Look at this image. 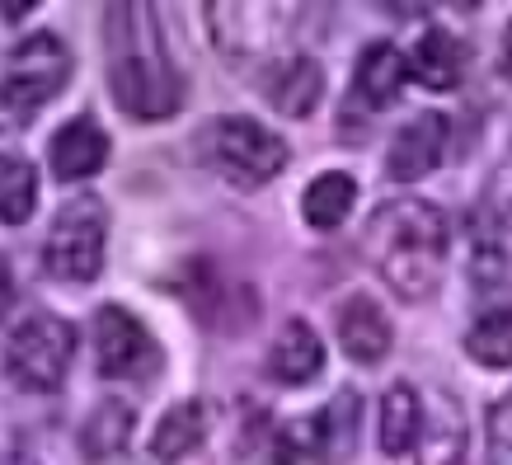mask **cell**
Here are the masks:
<instances>
[{
    "instance_id": "obj_1",
    "label": "cell",
    "mask_w": 512,
    "mask_h": 465,
    "mask_svg": "<svg viewBox=\"0 0 512 465\" xmlns=\"http://www.w3.org/2000/svg\"><path fill=\"white\" fill-rule=\"evenodd\" d=\"M104 47H109V90L127 118L160 123L184 109V80L165 52L156 5H109Z\"/></svg>"
},
{
    "instance_id": "obj_2",
    "label": "cell",
    "mask_w": 512,
    "mask_h": 465,
    "mask_svg": "<svg viewBox=\"0 0 512 465\" xmlns=\"http://www.w3.org/2000/svg\"><path fill=\"white\" fill-rule=\"evenodd\" d=\"M367 259L395 296L428 301L447 264V217L423 198L381 202L367 221Z\"/></svg>"
},
{
    "instance_id": "obj_3",
    "label": "cell",
    "mask_w": 512,
    "mask_h": 465,
    "mask_svg": "<svg viewBox=\"0 0 512 465\" xmlns=\"http://www.w3.org/2000/svg\"><path fill=\"white\" fill-rule=\"evenodd\" d=\"M362 433V400L353 390H339L329 409L311 419L287 423L273 437V465H343Z\"/></svg>"
},
{
    "instance_id": "obj_4",
    "label": "cell",
    "mask_w": 512,
    "mask_h": 465,
    "mask_svg": "<svg viewBox=\"0 0 512 465\" xmlns=\"http://www.w3.org/2000/svg\"><path fill=\"white\" fill-rule=\"evenodd\" d=\"M71 80V52L57 33H29L24 43H15L5 52V71H0V104L29 118L38 113Z\"/></svg>"
},
{
    "instance_id": "obj_5",
    "label": "cell",
    "mask_w": 512,
    "mask_h": 465,
    "mask_svg": "<svg viewBox=\"0 0 512 465\" xmlns=\"http://www.w3.org/2000/svg\"><path fill=\"white\" fill-rule=\"evenodd\" d=\"M202 151L212 160V170H221L231 184L259 188L287 165V146L278 132H268L254 118H217L202 132Z\"/></svg>"
},
{
    "instance_id": "obj_6",
    "label": "cell",
    "mask_w": 512,
    "mask_h": 465,
    "mask_svg": "<svg viewBox=\"0 0 512 465\" xmlns=\"http://www.w3.org/2000/svg\"><path fill=\"white\" fill-rule=\"evenodd\" d=\"M76 357V329L62 315H29L5 343V372L24 390H57Z\"/></svg>"
},
{
    "instance_id": "obj_7",
    "label": "cell",
    "mask_w": 512,
    "mask_h": 465,
    "mask_svg": "<svg viewBox=\"0 0 512 465\" xmlns=\"http://www.w3.org/2000/svg\"><path fill=\"white\" fill-rule=\"evenodd\" d=\"M104 202L99 198H76L66 202L62 212L52 217V231L43 240V264L52 278L62 282H90L104 268Z\"/></svg>"
},
{
    "instance_id": "obj_8",
    "label": "cell",
    "mask_w": 512,
    "mask_h": 465,
    "mask_svg": "<svg viewBox=\"0 0 512 465\" xmlns=\"http://www.w3.org/2000/svg\"><path fill=\"white\" fill-rule=\"evenodd\" d=\"M94 362L109 381H151L160 372V343L146 334L137 315L104 306L94 320Z\"/></svg>"
},
{
    "instance_id": "obj_9",
    "label": "cell",
    "mask_w": 512,
    "mask_h": 465,
    "mask_svg": "<svg viewBox=\"0 0 512 465\" xmlns=\"http://www.w3.org/2000/svg\"><path fill=\"white\" fill-rule=\"evenodd\" d=\"M104 160H109V137H104V127L94 123V118H71L52 137V146H47V165H52V174L62 184H76V179L99 174Z\"/></svg>"
},
{
    "instance_id": "obj_10",
    "label": "cell",
    "mask_w": 512,
    "mask_h": 465,
    "mask_svg": "<svg viewBox=\"0 0 512 465\" xmlns=\"http://www.w3.org/2000/svg\"><path fill=\"white\" fill-rule=\"evenodd\" d=\"M442 146H447V118H442V113H419V118L395 137V146H390V155H386L390 179H400V184L423 179L428 170L442 165Z\"/></svg>"
},
{
    "instance_id": "obj_11",
    "label": "cell",
    "mask_w": 512,
    "mask_h": 465,
    "mask_svg": "<svg viewBox=\"0 0 512 465\" xmlns=\"http://www.w3.org/2000/svg\"><path fill=\"white\" fill-rule=\"evenodd\" d=\"M320 367H325L320 334L306 320H287L282 334L273 339V348H268V376L282 381V386H306V381L320 376Z\"/></svg>"
},
{
    "instance_id": "obj_12",
    "label": "cell",
    "mask_w": 512,
    "mask_h": 465,
    "mask_svg": "<svg viewBox=\"0 0 512 465\" xmlns=\"http://www.w3.org/2000/svg\"><path fill=\"white\" fill-rule=\"evenodd\" d=\"M390 339L395 329L372 296H348L339 306V343L353 362H381L390 353Z\"/></svg>"
},
{
    "instance_id": "obj_13",
    "label": "cell",
    "mask_w": 512,
    "mask_h": 465,
    "mask_svg": "<svg viewBox=\"0 0 512 465\" xmlns=\"http://www.w3.org/2000/svg\"><path fill=\"white\" fill-rule=\"evenodd\" d=\"M409 80V62H404L400 47L390 43H372L362 57H357V76H353V94L367 104V109H386L390 99L404 90Z\"/></svg>"
},
{
    "instance_id": "obj_14",
    "label": "cell",
    "mask_w": 512,
    "mask_h": 465,
    "mask_svg": "<svg viewBox=\"0 0 512 465\" xmlns=\"http://www.w3.org/2000/svg\"><path fill=\"white\" fill-rule=\"evenodd\" d=\"M409 71H414V80L428 85V90H456L461 76H466V43L447 29L423 33L419 47H414V57H409Z\"/></svg>"
},
{
    "instance_id": "obj_15",
    "label": "cell",
    "mask_w": 512,
    "mask_h": 465,
    "mask_svg": "<svg viewBox=\"0 0 512 465\" xmlns=\"http://www.w3.org/2000/svg\"><path fill=\"white\" fill-rule=\"evenodd\" d=\"M268 99H273V109L292 113V118H306V113L320 104V94H325V71L320 62L311 57H287V62L273 66V76H268Z\"/></svg>"
},
{
    "instance_id": "obj_16",
    "label": "cell",
    "mask_w": 512,
    "mask_h": 465,
    "mask_svg": "<svg viewBox=\"0 0 512 465\" xmlns=\"http://www.w3.org/2000/svg\"><path fill=\"white\" fill-rule=\"evenodd\" d=\"M132 428H137V409H127L123 400H104L90 414V423L80 428L85 461H118L132 442Z\"/></svg>"
},
{
    "instance_id": "obj_17",
    "label": "cell",
    "mask_w": 512,
    "mask_h": 465,
    "mask_svg": "<svg viewBox=\"0 0 512 465\" xmlns=\"http://www.w3.org/2000/svg\"><path fill=\"white\" fill-rule=\"evenodd\" d=\"M423 404L414 386H390L381 400V451L386 456H404L423 437Z\"/></svg>"
},
{
    "instance_id": "obj_18",
    "label": "cell",
    "mask_w": 512,
    "mask_h": 465,
    "mask_svg": "<svg viewBox=\"0 0 512 465\" xmlns=\"http://www.w3.org/2000/svg\"><path fill=\"white\" fill-rule=\"evenodd\" d=\"M353 202H357V184L348 179V174L334 170V174L311 179V188L301 193V212H306V221H311L315 231H334V226L348 221Z\"/></svg>"
},
{
    "instance_id": "obj_19",
    "label": "cell",
    "mask_w": 512,
    "mask_h": 465,
    "mask_svg": "<svg viewBox=\"0 0 512 465\" xmlns=\"http://www.w3.org/2000/svg\"><path fill=\"white\" fill-rule=\"evenodd\" d=\"M202 433H207V414H202L198 400H184L174 404L170 414L160 419L156 437H151V451H156L160 461H184L193 451L202 447Z\"/></svg>"
},
{
    "instance_id": "obj_20",
    "label": "cell",
    "mask_w": 512,
    "mask_h": 465,
    "mask_svg": "<svg viewBox=\"0 0 512 465\" xmlns=\"http://www.w3.org/2000/svg\"><path fill=\"white\" fill-rule=\"evenodd\" d=\"M419 465H466V428H461V414H456L451 395H437V409L428 419V433H423Z\"/></svg>"
},
{
    "instance_id": "obj_21",
    "label": "cell",
    "mask_w": 512,
    "mask_h": 465,
    "mask_svg": "<svg viewBox=\"0 0 512 465\" xmlns=\"http://www.w3.org/2000/svg\"><path fill=\"white\" fill-rule=\"evenodd\" d=\"M38 207V170H33L24 155H0V221H19L33 217Z\"/></svg>"
},
{
    "instance_id": "obj_22",
    "label": "cell",
    "mask_w": 512,
    "mask_h": 465,
    "mask_svg": "<svg viewBox=\"0 0 512 465\" xmlns=\"http://www.w3.org/2000/svg\"><path fill=\"white\" fill-rule=\"evenodd\" d=\"M466 353L480 367H512V310L498 306L489 315H480L466 334Z\"/></svg>"
},
{
    "instance_id": "obj_23",
    "label": "cell",
    "mask_w": 512,
    "mask_h": 465,
    "mask_svg": "<svg viewBox=\"0 0 512 465\" xmlns=\"http://www.w3.org/2000/svg\"><path fill=\"white\" fill-rule=\"evenodd\" d=\"M484 465H512V390L494 400L484 423Z\"/></svg>"
},
{
    "instance_id": "obj_24",
    "label": "cell",
    "mask_w": 512,
    "mask_h": 465,
    "mask_svg": "<svg viewBox=\"0 0 512 465\" xmlns=\"http://www.w3.org/2000/svg\"><path fill=\"white\" fill-rule=\"evenodd\" d=\"M484 212L498 221V226H508L512 231V155H503L489 174V184H484Z\"/></svg>"
},
{
    "instance_id": "obj_25",
    "label": "cell",
    "mask_w": 512,
    "mask_h": 465,
    "mask_svg": "<svg viewBox=\"0 0 512 465\" xmlns=\"http://www.w3.org/2000/svg\"><path fill=\"white\" fill-rule=\"evenodd\" d=\"M498 71H503V80H512V24L503 33V47H498Z\"/></svg>"
},
{
    "instance_id": "obj_26",
    "label": "cell",
    "mask_w": 512,
    "mask_h": 465,
    "mask_svg": "<svg viewBox=\"0 0 512 465\" xmlns=\"http://www.w3.org/2000/svg\"><path fill=\"white\" fill-rule=\"evenodd\" d=\"M0 465H38V461H33L24 447H5L0 451Z\"/></svg>"
},
{
    "instance_id": "obj_27",
    "label": "cell",
    "mask_w": 512,
    "mask_h": 465,
    "mask_svg": "<svg viewBox=\"0 0 512 465\" xmlns=\"http://www.w3.org/2000/svg\"><path fill=\"white\" fill-rule=\"evenodd\" d=\"M10 296H15V287H10V273H5V264H0V315L10 310Z\"/></svg>"
}]
</instances>
